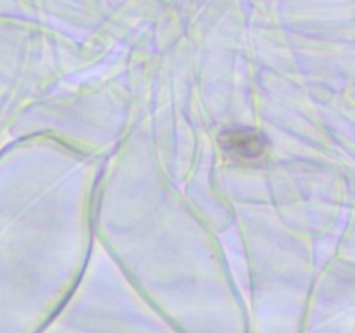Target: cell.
<instances>
[{"mask_svg": "<svg viewBox=\"0 0 355 333\" xmlns=\"http://www.w3.org/2000/svg\"><path fill=\"white\" fill-rule=\"evenodd\" d=\"M222 146L229 155L241 160H255L266 153V141L259 132L253 130H229L222 134Z\"/></svg>", "mask_w": 355, "mask_h": 333, "instance_id": "6da1fadb", "label": "cell"}]
</instances>
